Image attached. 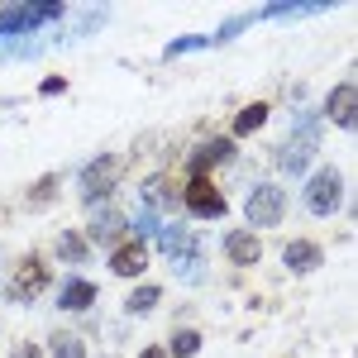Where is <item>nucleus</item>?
<instances>
[{
	"instance_id": "14",
	"label": "nucleus",
	"mask_w": 358,
	"mask_h": 358,
	"mask_svg": "<svg viewBox=\"0 0 358 358\" xmlns=\"http://www.w3.org/2000/svg\"><path fill=\"white\" fill-rule=\"evenodd\" d=\"M96 296H101V292H96L86 277H67V282H62V292H57V306H62V310H91Z\"/></svg>"
},
{
	"instance_id": "7",
	"label": "nucleus",
	"mask_w": 358,
	"mask_h": 358,
	"mask_svg": "<svg viewBox=\"0 0 358 358\" xmlns=\"http://www.w3.org/2000/svg\"><path fill=\"white\" fill-rule=\"evenodd\" d=\"M43 287H48V268H43V258H24V263H20V273H15V282H10V296L29 306Z\"/></svg>"
},
{
	"instance_id": "18",
	"label": "nucleus",
	"mask_w": 358,
	"mask_h": 358,
	"mask_svg": "<svg viewBox=\"0 0 358 358\" xmlns=\"http://www.w3.org/2000/svg\"><path fill=\"white\" fill-rule=\"evenodd\" d=\"M201 48H210V38L206 34H182V38H172L163 48V57L172 62V57H187V53H201Z\"/></svg>"
},
{
	"instance_id": "6",
	"label": "nucleus",
	"mask_w": 358,
	"mask_h": 358,
	"mask_svg": "<svg viewBox=\"0 0 358 358\" xmlns=\"http://www.w3.org/2000/svg\"><path fill=\"white\" fill-rule=\"evenodd\" d=\"M182 206H187L192 215H201V220H220L224 215V196L210 177H192L187 192H182Z\"/></svg>"
},
{
	"instance_id": "10",
	"label": "nucleus",
	"mask_w": 358,
	"mask_h": 358,
	"mask_svg": "<svg viewBox=\"0 0 358 358\" xmlns=\"http://www.w3.org/2000/svg\"><path fill=\"white\" fill-rule=\"evenodd\" d=\"M354 106H358V91H354V82H339L330 91V101H325V120H334L339 129H354Z\"/></svg>"
},
{
	"instance_id": "12",
	"label": "nucleus",
	"mask_w": 358,
	"mask_h": 358,
	"mask_svg": "<svg viewBox=\"0 0 358 358\" xmlns=\"http://www.w3.org/2000/svg\"><path fill=\"white\" fill-rule=\"evenodd\" d=\"M148 268V244H120L110 258V273L115 277H138Z\"/></svg>"
},
{
	"instance_id": "9",
	"label": "nucleus",
	"mask_w": 358,
	"mask_h": 358,
	"mask_svg": "<svg viewBox=\"0 0 358 358\" xmlns=\"http://www.w3.org/2000/svg\"><path fill=\"white\" fill-rule=\"evenodd\" d=\"M224 258H229L234 268H248V263H258V258H263V244H258V234H253V229H229V234H224Z\"/></svg>"
},
{
	"instance_id": "15",
	"label": "nucleus",
	"mask_w": 358,
	"mask_h": 358,
	"mask_svg": "<svg viewBox=\"0 0 358 358\" xmlns=\"http://www.w3.org/2000/svg\"><path fill=\"white\" fill-rule=\"evenodd\" d=\"M158 244H163V253L172 258V268H177L187 258V248H192V234L182 224H158Z\"/></svg>"
},
{
	"instance_id": "4",
	"label": "nucleus",
	"mask_w": 358,
	"mask_h": 358,
	"mask_svg": "<svg viewBox=\"0 0 358 358\" xmlns=\"http://www.w3.org/2000/svg\"><path fill=\"white\" fill-rule=\"evenodd\" d=\"M339 201H344V177H339L334 167L310 172V182H306V210H310V215H334Z\"/></svg>"
},
{
	"instance_id": "21",
	"label": "nucleus",
	"mask_w": 358,
	"mask_h": 358,
	"mask_svg": "<svg viewBox=\"0 0 358 358\" xmlns=\"http://www.w3.org/2000/svg\"><path fill=\"white\" fill-rule=\"evenodd\" d=\"M48 354L53 358H86V344H82V334H53Z\"/></svg>"
},
{
	"instance_id": "3",
	"label": "nucleus",
	"mask_w": 358,
	"mask_h": 358,
	"mask_svg": "<svg viewBox=\"0 0 358 358\" xmlns=\"http://www.w3.org/2000/svg\"><path fill=\"white\" fill-rule=\"evenodd\" d=\"M315 148H320V120H315V115H301V120H296V134L287 138V148H282V167H287L292 177H301L306 163L315 158Z\"/></svg>"
},
{
	"instance_id": "11",
	"label": "nucleus",
	"mask_w": 358,
	"mask_h": 358,
	"mask_svg": "<svg viewBox=\"0 0 358 358\" xmlns=\"http://www.w3.org/2000/svg\"><path fill=\"white\" fill-rule=\"evenodd\" d=\"M282 258H287V268H292V273H315V268L325 263V248L310 244V239H292V244L282 248Z\"/></svg>"
},
{
	"instance_id": "23",
	"label": "nucleus",
	"mask_w": 358,
	"mask_h": 358,
	"mask_svg": "<svg viewBox=\"0 0 358 358\" xmlns=\"http://www.w3.org/2000/svg\"><path fill=\"white\" fill-rule=\"evenodd\" d=\"M34 53H38L34 38H15V43H10V57H34Z\"/></svg>"
},
{
	"instance_id": "20",
	"label": "nucleus",
	"mask_w": 358,
	"mask_h": 358,
	"mask_svg": "<svg viewBox=\"0 0 358 358\" xmlns=\"http://www.w3.org/2000/svg\"><path fill=\"white\" fill-rule=\"evenodd\" d=\"M163 354H172V358H196V354H201V334H196V330H177Z\"/></svg>"
},
{
	"instance_id": "16",
	"label": "nucleus",
	"mask_w": 358,
	"mask_h": 358,
	"mask_svg": "<svg viewBox=\"0 0 358 358\" xmlns=\"http://www.w3.org/2000/svg\"><path fill=\"white\" fill-rule=\"evenodd\" d=\"M320 10H330L325 0H277L263 10V20H287V15H320Z\"/></svg>"
},
{
	"instance_id": "19",
	"label": "nucleus",
	"mask_w": 358,
	"mask_h": 358,
	"mask_svg": "<svg viewBox=\"0 0 358 358\" xmlns=\"http://www.w3.org/2000/svg\"><path fill=\"white\" fill-rule=\"evenodd\" d=\"M57 258H62V263H86V258H91V244H86L82 234H62V239H57Z\"/></svg>"
},
{
	"instance_id": "24",
	"label": "nucleus",
	"mask_w": 358,
	"mask_h": 358,
	"mask_svg": "<svg viewBox=\"0 0 358 358\" xmlns=\"http://www.w3.org/2000/svg\"><path fill=\"white\" fill-rule=\"evenodd\" d=\"M15 358H43V354H38L34 344H20V349H15Z\"/></svg>"
},
{
	"instance_id": "22",
	"label": "nucleus",
	"mask_w": 358,
	"mask_h": 358,
	"mask_svg": "<svg viewBox=\"0 0 358 358\" xmlns=\"http://www.w3.org/2000/svg\"><path fill=\"white\" fill-rule=\"evenodd\" d=\"M263 120H268V106H248V110L234 115V134H253V129H263Z\"/></svg>"
},
{
	"instance_id": "1",
	"label": "nucleus",
	"mask_w": 358,
	"mask_h": 358,
	"mask_svg": "<svg viewBox=\"0 0 358 358\" xmlns=\"http://www.w3.org/2000/svg\"><path fill=\"white\" fill-rule=\"evenodd\" d=\"M53 20H62V0H24V5L0 0V38H29Z\"/></svg>"
},
{
	"instance_id": "17",
	"label": "nucleus",
	"mask_w": 358,
	"mask_h": 358,
	"mask_svg": "<svg viewBox=\"0 0 358 358\" xmlns=\"http://www.w3.org/2000/svg\"><path fill=\"white\" fill-rule=\"evenodd\" d=\"M158 296H163V287H153V282H143V287H134V296L124 301V310H129V315H148V310L158 306Z\"/></svg>"
},
{
	"instance_id": "25",
	"label": "nucleus",
	"mask_w": 358,
	"mask_h": 358,
	"mask_svg": "<svg viewBox=\"0 0 358 358\" xmlns=\"http://www.w3.org/2000/svg\"><path fill=\"white\" fill-rule=\"evenodd\" d=\"M138 358H167V354H163V349H143Z\"/></svg>"
},
{
	"instance_id": "8",
	"label": "nucleus",
	"mask_w": 358,
	"mask_h": 358,
	"mask_svg": "<svg viewBox=\"0 0 358 358\" xmlns=\"http://www.w3.org/2000/svg\"><path fill=\"white\" fill-rule=\"evenodd\" d=\"M120 234H124V215H115L110 206H96L91 210V220H86V244H120Z\"/></svg>"
},
{
	"instance_id": "5",
	"label": "nucleus",
	"mask_w": 358,
	"mask_h": 358,
	"mask_svg": "<svg viewBox=\"0 0 358 358\" xmlns=\"http://www.w3.org/2000/svg\"><path fill=\"white\" fill-rule=\"evenodd\" d=\"M120 167H124V163H120L115 153H101L96 163H86V172H82V196L91 201V206H96V196L106 201V196L115 192V182H120Z\"/></svg>"
},
{
	"instance_id": "2",
	"label": "nucleus",
	"mask_w": 358,
	"mask_h": 358,
	"mask_svg": "<svg viewBox=\"0 0 358 358\" xmlns=\"http://www.w3.org/2000/svg\"><path fill=\"white\" fill-rule=\"evenodd\" d=\"M244 215L258 224V229L282 224V220H287V192H282L277 182H258V187L248 192V201H244Z\"/></svg>"
},
{
	"instance_id": "26",
	"label": "nucleus",
	"mask_w": 358,
	"mask_h": 358,
	"mask_svg": "<svg viewBox=\"0 0 358 358\" xmlns=\"http://www.w3.org/2000/svg\"><path fill=\"white\" fill-rule=\"evenodd\" d=\"M0 106H5V101H0Z\"/></svg>"
},
{
	"instance_id": "13",
	"label": "nucleus",
	"mask_w": 358,
	"mask_h": 358,
	"mask_svg": "<svg viewBox=\"0 0 358 358\" xmlns=\"http://www.w3.org/2000/svg\"><path fill=\"white\" fill-rule=\"evenodd\" d=\"M229 158H234V143H229V138H206L192 153V177H206L210 163H229Z\"/></svg>"
}]
</instances>
